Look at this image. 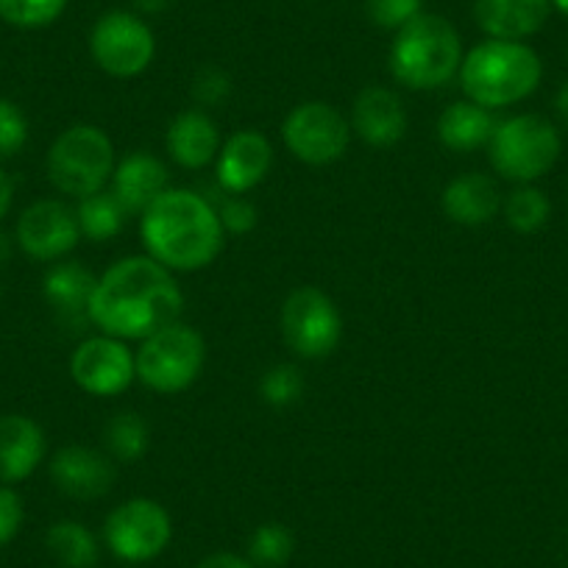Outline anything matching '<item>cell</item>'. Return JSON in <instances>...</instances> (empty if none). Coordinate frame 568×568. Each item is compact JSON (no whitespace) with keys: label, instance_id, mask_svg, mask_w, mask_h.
<instances>
[{"label":"cell","instance_id":"cell-5","mask_svg":"<svg viewBox=\"0 0 568 568\" xmlns=\"http://www.w3.org/2000/svg\"><path fill=\"white\" fill-rule=\"evenodd\" d=\"M562 151L560 129L535 112L513 114L496 123L488 142L490 165L501 179L516 184H535L557 165Z\"/></svg>","mask_w":568,"mask_h":568},{"label":"cell","instance_id":"cell-17","mask_svg":"<svg viewBox=\"0 0 568 568\" xmlns=\"http://www.w3.org/2000/svg\"><path fill=\"white\" fill-rule=\"evenodd\" d=\"M45 433L34 418L20 413L0 415V485L29 479L45 460Z\"/></svg>","mask_w":568,"mask_h":568},{"label":"cell","instance_id":"cell-21","mask_svg":"<svg viewBox=\"0 0 568 568\" xmlns=\"http://www.w3.org/2000/svg\"><path fill=\"white\" fill-rule=\"evenodd\" d=\"M501 190L485 173H463L446 184L440 195L446 217L457 226H485L501 212Z\"/></svg>","mask_w":568,"mask_h":568},{"label":"cell","instance_id":"cell-7","mask_svg":"<svg viewBox=\"0 0 568 568\" xmlns=\"http://www.w3.org/2000/svg\"><path fill=\"white\" fill-rule=\"evenodd\" d=\"M206 363V343L199 329L182 324H168L140 343L134 352L136 379L160 396H176L187 390L201 376Z\"/></svg>","mask_w":568,"mask_h":568},{"label":"cell","instance_id":"cell-8","mask_svg":"<svg viewBox=\"0 0 568 568\" xmlns=\"http://www.w3.org/2000/svg\"><path fill=\"white\" fill-rule=\"evenodd\" d=\"M278 329L284 346L302 359H324L341 346L343 315L324 291L304 284L282 302Z\"/></svg>","mask_w":568,"mask_h":568},{"label":"cell","instance_id":"cell-26","mask_svg":"<svg viewBox=\"0 0 568 568\" xmlns=\"http://www.w3.org/2000/svg\"><path fill=\"white\" fill-rule=\"evenodd\" d=\"M103 440L114 460L136 463L151 446V429L140 413H118L103 429Z\"/></svg>","mask_w":568,"mask_h":568},{"label":"cell","instance_id":"cell-14","mask_svg":"<svg viewBox=\"0 0 568 568\" xmlns=\"http://www.w3.org/2000/svg\"><path fill=\"white\" fill-rule=\"evenodd\" d=\"M215 176L229 195H245L260 187L273 168V145L262 131L240 129L221 145Z\"/></svg>","mask_w":568,"mask_h":568},{"label":"cell","instance_id":"cell-37","mask_svg":"<svg viewBox=\"0 0 568 568\" xmlns=\"http://www.w3.org/2000/svg\"><path fill=\"white\" fill-rule=\"evenodd\" d=\"M134 7L140 18H160L176 7V0H134Z\"/></svg>","mask_w":568,"mask_h":568},{"label":"cell","instance_id":"cell-36","mask_svg":"<svg viewBox=\"0 0 568 568\" xmlns=\"http://www.w3.org/2000/svg\"><path fill=\"white\" fill-rule=\"evenodd\" d=\"M195 568H256L248 557H240L234 551H215V555L204 557Z\"/></svg>","mask_w":568,"mask_h":568},{"label":"cell","instance_id":"cell-27","mask_svg":"<svg viewBox=\"0 0 568 568\" xmlns=\"http://www.w3.org/2000/svg\"><path fill=\"white\" fill-rule=\"evenodd\" d=\"M505 221L510 223L513 232L518 234H535L549 223L551 217V201L535 184H518L501 204Z\"/></svg>","mask_w":568,"mask_h":568},{"label":"cell","instance_id":"cell-3","mask_svg":"<svg viewBox=\"0 0 568 568\" xmlns=\"http://www.w3.org/2000/svg\"><path fill=\"white\" fill-rule=\"evenodd\" d=\"M463 92L485 109H507L527 101L544 79V62L527 42L485 40L463 57Z\"/></svg>","mask_w":568,"mask_h":568},{"label":"cell","instance_id":"cell-2","mask_svg":"<svg viewBox=\"0 0 568 568\" xmlns=\"http://www.w3.org/2000/svg\"><path fill=\"white\" fill-rule=\"evenodd\" d=\"M145 254L173 273L204 271L226 243L217 210L195 190L171 187L140 215Z\"/></svg>","mask_w":568,"mask_h":568},{"label":"cell","instance_id":"cell-34","mask_svg":"<svg viewBox=\"0 0 568 568\" xmlns=\"http://www.w3.org/2000/svg\"><path fill=\"white\" fill-rule=\"evenodd\" d=\"M217 217H221V226L226 234H248L260 223V212L243 195H232V199L223 201Z\"/></svg>","mask_w":568,"mask_h":568},{"label":"cell","instance_id":"cell-4","mask_svg":"<svg viewBox=\"0 0 568 568\" xmlns=\"http://www.w3.org/2000/svg\"><path fill=\"white\" fill-rule=\"evenodd\" d=\"M387 64L393 79L409 90H440L460 73L463 40L446 18L420 12L396 31Z\"/></svg>","mask_w":568,"mask_h":568},{"label":"cell","instance_id":"cell-28","mask_svg":"<svg viewBox=\"0 0 568 568\" xmlns=\"http://www.w3.org/2000/svg\"><path fill=\"white\" fill-rule=\"evenodd\" d=\"M296 540L284 524L267 521L254 529L248 540V560L256 568H282L293 557Z\"/></svg>","mask_w":568,"mask_h":568},{"label":"cell","instance_id":"cell-13","mask_svg":"<svg viewBox=\"0 0 568 568\" xmlns=\"http://www.w3.org/2000/svg\"><path fill=\"white\" fill-rule=\"evenodd\" d=\"M20 251L37 262H59L79 245L81 229L73 206L42 199L26 206L14 229Z\"/></svg>","mask_w":568,"mask_h":568},{"label":"cell","instance_id":"cell-20","mask_svg":"<svg viewBox=\"0 0 568 568\" xmlns=\"http://www.w3.org/2000/svg\"><path fill=\"white\" fill-rule=\"evenodd\" d=\"M165 190H171V176L165 162L156 160L154 154L134 151L114 165L112 193L129 215H142Z\"/></svg>","mask_w":568,"mask_h":568},{"label":"cell","instance_id":"cell-38","mask_svg":"<svg viewBox=\"0 0 568 568\" xmlns=\"http://www.w3.org/2000/svg\"><path fill=\"white\" fill-rule=\"evenodd\" d=\"M12 201H14V182L9 179L7 171H0V221L9 215Z\"/></svg>","mask_w":568,"mask_h":568},{"label":"cell","instance_id":"cell-10","mask_svg":"<svg viewBox=\"0 0 568 568\" xmlns=\"http://www.w3.org/2000/svg\"><path fill=\"white\" fill-rule=\"evenodd\" d=\"M282 140L298 162L324 168L346 156L352 120L326 101H304L284 118Z\"/></svg>","mask_w":568,"mask_h":568},{"label":"cell","instance_id":"cell-31","mask_svg":"<svg viewBox=\"0 0 568 568\" xmlns=\"http://www.w3.org/2000/svg\"><path fill=\"white\" fill-rule=\"evenodd\" d=\"M190 95L199 103V109L221 106L232 95V79L217 64H204V68L195 70L193 81H190Z\"/></svg>","mask_w":568,"mask_h":568},{"label":"cell","instance_id":"cell-22","mask_svg":"<svg viewBox=\"0 0 568 568\" xmlns=\"http://www.w3.org/2000/svg\"><path fill=\"white\" fill-rule=\"evenodd\" d=\"M494 131V112L468 101V98L466 101L449 103L438 118V140L449 151H457V154H471V151L488 149Z\"/></svg>","mask_w":568,"mask_h":568},{"label":"cell","instance_id":"cell-11","mask_svg":"<svg viewBox=\"0 0 568 568\" xmlns=\"http://www.w3.org/2000/svg\"><path fill=\"white\" fill-rule=\"evenodd\" d=\"M109 551L123 562H149L160 557L173 540L171 513L154 499L136 496L120 501L103 524Z\"/></svg>","mask_w":568,"mask_h":568},{"label":"cell","instance_id":"cell-35","mask_svg":"<svg viewBox=\"0 0 568 568\" xmlns=\"http://www.w3.org/2000/svg\"><path fill=\"white\" fill-rule=\"evenodd\" d=\"M23 518L26 510L18 490H12L9 485H0V549L12 544L14 535L23 527Z\"/></svg>","mask_w":568,"mask_h":568},{"label":"cell","instance_id":"cell-33","mask_svg":"<svg viewBox=\"0 0 568 568\" xmlns=\"http://www.w3.org/2000/svg\"><path fill=\"white\" fill-rule=\"evenodd\" d=\"M424 12V0H368V18L379 29L398 31Z\"/></svg>","mask_w":568,"mask_h":568},{"label":"cell","instance_id":"cell-1","mask_svg":"<svg viewBox=\"0 0 568 568\" xmlns=\"http://www.w3.org/2000/svg\"><path fill=\"white\" fill-rule=\"evenodd\" d=\"M182 307L184 293L173 271L142 254L123 256L98 276L87 318L101 335L142 343L168 324H176Z\"/></svg>","mask_w":568,"mask_h":568},{"label":"cell","instance_id":"cell-6","mask_svg":"<svg viewBox=\"0 0 568 568\" xmlns=\"http://www.w3.org/2000/svg\"><path fill=\"white\" fill-rule=\"evenodd\" d=\"M114 165L118 160H114L112 140L106 131L92 123H75L64 129L53 140L45 162L53 187L75 201L106 190Z\"/></svg>","mask_w":568,"mask_h":568},{"label":"cell","instance_id":"cell-19","mask_svg":"<svg viewBox=\"0 0 568 568\" xmlns=\"http://www.w3.org/2000/svg\"><path fill=\"white\" fill-rule=\"evenodd\" d=\"M549 12L551 0H474V20L488 40H529L544 29Z\"/></svg>","mask_w":568,"mask_h":568},{"label":"cell","instance_id":"cell-24","mask_svg":"<svg viewBox=\"0 0 568 568\" xmlns=\"http://www.w3.org/2000/svg\"><path fill=\"white\" fill-rule=\"evenodd\" d=\"M45 546L62 568H95L98 557H101L98 538L90 532V527L79 521L51 524L45 535Z\"/></svg>","mask_w":568,"mask_h":568},{"label":"cell","instance_id":"cell-40","mask_svg":"<svg viewBox=\"0 0 568 568\" xmlns=\"http://www.w3.org/2000/svg\"><path fill=\"white\" fill-rule=\"evenodd\" d=\"M551 7H555V9H557V12L568 14V0H551Z\"/></svg>","mask_w":568,"mask_h":568},{"label":"cell","instance_id":"cell-23","mask_svg":"<svg viewBox=\"0 0 568 568\" xmlns=\"http://www.w3.org/2000/svg\"><path fill=\"white\" fill-rule=\"evenodd\" d=\"M95 284L98 276L92 271H87L81 262H57L45 273L42 293H45L48 304L57 313H62L64 318H79V315L90 313Z\"/></svg>","mask_w":568,"mask_h":568},{"label":"cell","instance_id":"cell-16","mask_svg":"<svg viewBox=\"0 0 568 568\" xmlns=\"http://www.w3.org/2000/svg\"><path fill=\"white\" fill-rule=\"evenodd\" d=\"M352 131L371 149H393L407 134V109L387 87H365L352 106Z\"/></svg>","mask_w":568,"mask_h":568},{"label":"cell","instance_id":"cell-39","mask_svg":"<svg viewBox=\"0 0 568 568\" xmlns=\"http://www.w3.org/2000/svg\"><path fill=\"white\" fill-rule=\"evenodd\" d=\"M555 112H557V120L568 129V81L566 84H560V90L555 92Z\"/></svg>","mask_w":568,"mask_h":568},{"label":"cell","instance_id":"cell-12","mask_svg":"<svg viewBox=\"0 0 568 568\" xmlns=\"http://www.w3.org/2000/svg\"><path fill=\"white\" fill-rule=\"evenodd\" d=\"M70 376L75 385L95 398L120 396L136 379L134 352L129 343L109 335H92L75 346L70 357Z\"/></svg>","mask_w":568,"mask_h":568},{"label":"cell","instance_id":"cell-18","mask_svg":"<svg viewBox=\"0 0 568 568\" xmlns=\"http://www.w3.org/2000/svg\"><path fill=\"white\" fill-rule=\"evenodd\" d=\"M221 129L204 109H184L165 131L168 156L184 171H201L221 154Z\"/></svg>","mask_w":568,"mask_h":568},{"label":"cell","instance_id":"cell-29","mask_svg":"<svg viewBox=\"0 0 568 568\" xmlns=\"http://www.w3.org/2000/svg\"><path fill=\"white\" fill-rule=\"evenodd\" d=\"M68 0H0V20L14 29H45L57 23Z\"/></svg>","mask_w":568,"mask_h":568},{"label":"cell","instance_id":"cell-30","mask_svg":"<svg viewBox=\"0 0 568 568\" xmlns=\"http://www.w3.org/2000/svg\"><path fill=\"white\" fill-rule=\"evenodd\" d=\"M304 387H307V379L298 365L276 363L262 374L260 396L271 407H291L304 396Z\"/></svg>","mask_w":568,"mask_h":568},{"label":"cell","instance_id":"cell-15","mask_svg":"<svg viewBox=\"0 0 568 568\" xmlns=\"http://www.w3.org/2000/svg\"><path fill=\"white\" fill-rule=\"evenodd\" d=\"M114 463L106 452L90 446H62L51 457V479L59 494L79 501H95L112 490Z\"/></svg>","mask_w":568,"mask_h":568},{"label":"cell","instance_id":"cell-32","mask_svg":"<svg viewBox=\"0 0 568 568\" xmlns=\"http://www.w3.org/2000/svg\"><path fill=\"white\" fill-rule=\"evenodd\" d=\"M29 142V118L9 98H0V160H12Z\"/></svg>","mask_w":568,"mask_h":568},{"label":"cell","instance_id":"cell-9","mask_svg":"<svg viewBox=\"0 0 568 568\" xmlns=\"http://www.w3.org/2000/svg\"><path fill=\"white\" fill-rule=\"evenodd\" d=\"M90 53L98 68L112 79H136L156 57V37L151 26L134 12L101 14L90 31Z\"/></svg>","mask_w":568,"mask_h":568},{"label":"cell","instance_id":"cell-25","mask_svg":"<svg viewBox=\"0 0 568 568\" xmlns=\"http://www.w3.org/2000/svg\"><path fill=\"white\" fill-rule=\"evenodd\" d=\"M75 217H79L81 237L90 243H106V240L118 237L125 226V206L120 204L118 195L112 190H101L95 195H87L75 206Z\"/></svg>","mask_w":568,"mask_h":568}]
</instances>
